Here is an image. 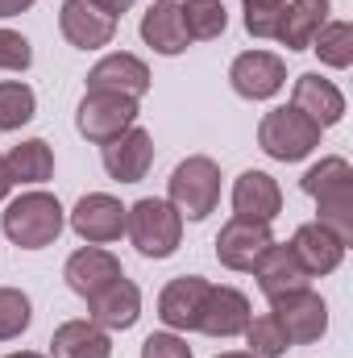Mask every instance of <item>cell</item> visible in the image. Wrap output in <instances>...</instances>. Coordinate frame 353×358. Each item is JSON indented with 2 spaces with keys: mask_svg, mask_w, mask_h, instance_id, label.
Segmentation results:
<instances>
[{
  "mask_svg": "<svg viewBox=\"0 0 353 358\" xmlns=\"http://www.w3.org/2000/svg\"><path fill=\"white\" fill-rule=\"evenodd\" d=\"M8 192H13V179H8V167H4V159H0V204H4Z\"/></svg>",
  "mask_w": 353,
  "mask_h": 358,
  "instance_id": "obj_36",
  "label": "cell"
},
{
  "mask_svg": "<svg viewBox=\"0 0 353 358\" xmlns=\"http://www.w3.org/2000/svg\"><path fill=\"white\" fill-rule=\"evenodd\" d=\"M137 317H142V287H137L133 279H125V275L112 279V283H104L100 292L88 296V321H96V325L108 329V334L133 329Z\"/></svg>",
  "mask_w": 353,
  "mask_h": 358,
  "instance_id": "obj_11",
  "label": "cell"
},
{
  "mask_svg": "<svg viewBox=\"0 0 353 358\" xmlns=\"http://www.w3.org/2000/svg\"><path fill=\"white\" fill-rule=\"evenodd\" d=\"M59 29L75 50H100V46H108L117 38V17L100 13L91 0H63Z\"/></svg>",
  "mask_w": 353,
  "mask_h": 358,
  "instance_id": "obj_16",
  "label": "cell"
},
{
  "mask_svg": "<svg viewBox=\"0 0 353 358\" xmlns=\"http://www.w3.org/2000/svg\"><path fill=\"white\" fill-rule=\"evenodd\" d=\"M291 104H295L299 113H308L320 129H333V125L345 117V92L337 88L333 80L316 76V71H308V76H299V80H295Z\"/></svg>",
  "mask_w": 353,
  "mask_h": 358,
  "instance_id": "obj_19",
  "label": "cell"
},
{
  "mask_svg": "<svg viewBox=\"0 0 353 358\" xmlns=\"http://www.w3.org/2000/svg\"><path fill=\"white\" fill-rule=\"evenodd\" d=\"M270 313L278 317V325L287 329L291 346H312L329 334V304L320 300V292L312 287H295L270 300Z\"/></svg>",
  "mask_w": 353,
  "mask_h": 358,
  "instance_id": "obj_7",
  "label": "cell"
},
{
  "mask_svg": "<svg viewBox=\"0 0 353 358\" xmlns=\"http://www.w3.org/2000/svg\"><path fill=\"white\" fill-rule=\"evenodd\" d=\"M129 125H137V100L133 96H121V92H84L80 108H75V129L104 146L112 138H121Z\"/></svg>",
  "mask_w": 353,
  "mask_h": 358,
  "instance_id": "obj_6",
  "label": "cell"
},
{
  "mask_svg": "<svg viewBox=\"0 0 353 358\" xmlns=\"http://www.w3.org/2000/svg\"><path fill=\"white\" fill-rule=\"evenodd\" d=\"M142 42L163 55V59H175L187 50V25H183V13H179L175 0H154L146 13H142Z\"/></svg>",
  "mask_w": 353,
  "mask_h": 358,
  "instance_id": "obj_20",
  "label": "cell"
},
{
  "mask_svg": "<svg viewBox=\"0 0 353 358\" xmlns=\"http://www.w3.org/2000/svg\"><path fill=\"white\" fill-rule=\"evenodd\" d=\"M50 358H112V338L96 321H63L50 338Z\"/></svg>",
  "mask_w": 353,
  "mask_h": 358,
  "instance_id": "obj_23",
  "label": "cell"
},
{
  "mask_svg": "<svg viewBox=\"0 0 353 358\" xmlns=\"http://www.w3.org/2000/svg\"><path fill=\"white\" fill-rule=\"evenodd\" d=\"M38 113V96L21 80H0V134H13L21 125H29Z\"/></svg>",
  "mask_w": 353,
  "mask_h": 358,
  "instance_id": "obj_28",
  "label": "cell"
},
{
  "mask_svg": "<svg viewBox=\"0 0 353 358\" xmlns=\"http://www.w3.org/2000/svg\"><path fill=\"white\" fill-rule=\"evenodd\" d=\"M250 275L258 279V287H262L266 300H274V296H283V292H295V287H308V271L299 267V259L291 255L287 242H274Z\"/></svg>",
  "mask_w": 353,
  "mask_h": 358,
  "instance_id": "obj_24",
  "label": "cell"
},
{
  "mask_svg": "<svg viewBox=\"0 0 353 358\" xmlns=\"http://www.w3.org/2000/svg\"><path fill=\"white\" fill-rule=\"evenodd\" d=\"M229 84L241 100H270L287 84V63L274 50H246L229 67Z\"/></svg>",
  "mask_w": 353,
  "mask_h": 358,
  "instance_id": "obj_10",
  "label": "cell"
},
{
  "mask_svg": "<svg viewBox=\"0 0 353 358\" xmlns=\"http://www.w3.org/2000/svg\"><path fill=\"white\" fill-rule=\"evenodd\" d=\"M121 275H125V271H121V259L108 255L104 246H84V250H75V255L67 259V267H63L67 287H71L75 296H84V300H88L91 292H100L104 283L121 279Z\"/></svg>",
  "mask_w": 353,
  "mask_h": 358,
  "instance_id": "obj_21",
  "label": "cell"
},
{
  "mask_svg": "<svg viewBox=\"0 0 353 358\" xmlns=\"http://www.w3.org/2000/svg\"><path fill=\"white\" fill-rule=\"evenodd\" d=\"M142 358H191V346H187V338L163 329V334H150L142 342Z\"/></svg>",
  "mask_w": 353,
  "mask_h": 358,
  "instance_id": "obj_33",
  "label": "cell"
},
{
  "mask_svg": "<svg viewBox=\"0 0 353 358\" xmlns=\"http://www.w3.org/2000/svg\"><path fill=\"white\" fill-rule=\"evenodd\" d=\"M216 358H254L250 350H229V355H216Z\"/></svg>",
  "mask_w": 353,
  "mask_h": 358,
  "instance_id": "obj_38",
  "label": "cell"
},
{
  "mask_svg": "<svg viewBox=\"0 0 353 358\" xmlns=\"http://www.w3.org/2000/svg\"><path fill=\"white\" fill-rule=\"evenodd\" d=\"M320 134L324 129L308 113H299L295 104H283V108H270L262 117L258 146H262L274 163H299V159H308L320 146Z\"/></svg>",
  "mask_w": 353,
  "mask_h": 358,
  "instance_id": "obj_5",
  "label": "cell"
},
{
  "mask_svg": "<svg viewBox=\"0 0 353 358\" xmlns=\"http://www.w3.org/2000/svg\"><path fill=\"white\" fill-rule=\"evenodd\" d=\"M4 358H50V355H38V350H17V355H4Z\"/></svg>",
  "mask_w": 353,
  "mask_h": 358,
  "instance_id": "obj_37",
  "label": "cell"
},
{
  "mask_svg": "<svg viewBox=\"0 0 353 358\" xmlns=\"http://www.w3.org/2000/svg\"><path fill=\"white\" fill-rule=\"evenodd\" d=\"M71 229L88 246H108V242H117L125 234V204L117 196H108V192H88L71 208Z\"/></svg>",
  "mask_w": 353,
  "mask_h": 358,
  "instance_id": "obj_12",
  "label": "cell"
},
{
  "mask_svg": "<svg viewBox=\"0 0 353 358\" xmlns=\"http://www.w3.org/2000/svg\"><path fill=\"white\" fill-rule=\"evenodd\" d=\"M246 342H250V355L254 358H283L287 350H291V338H287V329L278 325L274 313L250 317V325H246Z\"/></svg>",
  "mask_w": 353,
  "mask_h": 358,
  "instance_id": "obj_29",
  "label": "cell"
},
{
  "mask_svg": "<svg viewBox=\"0 0 353 358\" xmlns=\"http://www.w3.org/2000/svg\"><path fill=\"white\" fill-rule=\"evenodd\" d=\"M125 234L146 259H171L183 242V217L171 208V200L142 196L133 208H125Z\"/></svg>",
  "mask_w": 353,
  "mask_h": 358,
  "instance_id": "obj_3",
  "label": "cell"
},
{
  "mask_svg": "<svg viewBox=\"0 0 353 358\" xmlns=\"http://www.w3.org/2000/svg\"><path fill=\"white\" fill-rule=\"evenodd\" d=\"M167 200L183 221H204L220 204V167L208 155L183 159L167 179Z\"/></svg>",
  "mask_w": 353,
  "mask_h": 358,
  "instance_id": "obj_4",
  "label": "cell"
},
{
  "mask_svg": "<svg viewBox=\"0 0 353 358\" xmlns=\"http://www.w3.org/2000/svg\"><path fill=\"white\" fill-rule=\"evenodd\" d=\"M208 279L204 275H179L163 287L158 296V321L171 329V334H191L200 325V313H204V300H208Z\"/></svg>",
  "mask_w": 353,
  "mask_h": 358,
  "instance_id": "obj_13",
  "label": "cell"
},
{
  "mask_svg": "<svg viewBox=\"0 0 353 358\" xmlns=\"http://www.w3.org/2000/svg\"><path fill=\"white\" fill-rule=\"evenodd\" d=\"M100 13H108V17H121V13H129L133 8V0H91Z\"/></svg>",
  "mask_w": 353,
  "mask_h": 358,
  "instance_id": "obj_34",
  "label": "cell"
},
{
  "mask_svg": "<svg viewBox=\"0 0 353 358\" xmlns=\"http://www.w3.org/2000/svg\"><path fill=\"white\" fill-rule=\"evenodd\" d=\"M0 225H4V238L13 246H21V250H46L67 229V213H63L59 196H50V192H21L17 200L4 204Z\"/></svg>",
  "mask_w": 353,
  "mask_h": 358,
  "instance_id": "obj_2",
  "label": "cell"
},
{
  "mask_svg": "<svg viewBox=\"0 0 353 358\" xmlns=\"http://www.w3.org/2000/svg\"><path fill=\"white\" fill-rule=\"evenodd\" d=\"M287 246H291V255L299 259V267L308 271V279H324V275H333V271L345 263V250H350V246H345L329 225H320V221L299 225L295 238H291Z\"/></svg>",
  "mask_w": 353,
  "mask_h": 358,
  "instance_id": "obj_14",
  "label": "cell"
},
{
  "mask_svg": "<svg viewBox=\"0 0 353 358\" xmlns=\"http://www.w3.org/2000/svg\"><path fill=\"white\" fill-rule=\"evenodd\" d=\"M25 8H33V0H0V17H21Z\"/></svg>",
  "mask_w": 353,
  "mask_h": 358,
  "instance_id": "obj_35",
  "label": "cell"
},
{
  "mask_svg": "<svg viewBox=\"0 0 353 358\" xmlns=\"http://www.w3.org/2000/svg\"><path fill=\"white\" fill-rule=\"evenodd\" d=\"M88 92H121L142 100L150 92V67L129 50H112L88 71Z\"/></svg>",
  "mask_w": 353,
  "mask_h": 358,
  "instance_id": "obj_17",
  "label": "cell"
},
{
  "mask_svg": "<svg viewBox=\"0 0 353 358\" xmlns=\"http://www.w3.org/2000/svg\"><path fill=\"white\" fill-rule=\"evenodd\" d=\"M329 0H287L283 17H278V29H274V42H283L287 50H308L312 38L324 29L329 21Z\"/></svg>",
  "mask_w": 353,
  "mask_h": 358,
  "instance_id": "obj_22",
  "label": "cell"
},
{
  "mask_svg": "<svg viewBox=\"0 0 353 358\" xmlns=\"http://www.w3.org/2000/svg\"><path fill=\"white\" fill-rule=\"evenodd\" d=\"M4 167H8L13 183H46V179L54 176V150H50V142L29 138V142L13 146L4 155Z\"/></svg>",
  "mask_w": 353,
  "mask_h": 358,
  "instance_id": "obj_25",
  "label": "cell"
},
{
  "mask_svg": "<svg viewBox=\"0 0 353 358\" xmlns=\"http://www.w3.org/2000/svg\"><path fill=\"white\" fill-rule=\"evenodd\" d=\"M33 67V46L17 29H0V71H29Z\"/></svg>",
  "mask_w": 353,
  "mask_h": 358,
  "instance_id": "obj_32",
  "label": "cell"
},
{
  "mask_svg": "<svg viewBox=\"0 0 353 358\" xmlns=\"http://www.w3.org/2000/svg\"><path fill=\"white\" fill-rule=\"evenodd\" d=\"M299 187L316 200V221L329 225L345 246L353 242V167L350 159L341 155H329L320 163H312Z\"/></svg>",
  "mask_w": 353,
  "mask_h": 358,
  "instance_id": "obj_1",
  "label": "cell"
},
{
  "mask_svg": "<svg viewBox=\"0 0 353 358\" xmlns=\"http://www.w3.org/2000/svg\"><path fill=\"white\" fill-rule=\"evenodd\" d=\"M270 246H274L270 225L246 221V217H229L220 225V234H216V259H220V267L241 271V275H250V271L258 267V259H262Z\"/></svg>",
  "mask_w": 353,
  "mask_h": 358,
  "instance_id": "obj_8",
  "label": "cell"
},
{
  "mask_svg": "<svg viewBox=\"0 0 353 358\" xmlns=\"http://www.w3.org/2000/svg\"><path fill=\"white\" fill-rule=\"evenodd\" d=\"M283 8H287V0H241V13H246V29H250L254 38H274Z\"/></svg>",
  "mask_w": 353,
  "mask_h": 358,
  "instance_id": "obj_31",
  "label": "cell"
},
{
  "mask_svg": "<svg viewBox=\"0 0 353 358\" xmlns=\"http://www.w3.org/2000/svg\"><path fill=\"white\" fill-rule=\"evenodd\" d=\"M179 13H183V25H187L191 42H212V38H220L229 29L225 0H183Z\"/></svg>",
  "mask_w": 353,
  "mask_h": 358,
  "instance_id": "obj_26",
  "label": "cell"
},
{
  "mask_svg": "<svg viewBox=\"0 0 353 358\" xmlns=\"http://www.w3.org/2000/svg\"><path fill=\"white\" fill-rule=\"evenodd\" d=\"M33 304L21 287H0V342H13L29 329Z\"/></svg>",
  "mask_w": 353,
  "mask_h": 358,
  "instance_id": "obj_30",
  "label": "cell"
},
{
  "mask_svg": "<svg viewBox=\"0 0 353 358\" xmlns=\"http://www.w3.org/2000/svg\"><path fill=\"white\" fill-rule=\"evenodd\" d=\"M250 317H254V313H250V296H246V292H237V287H229V283H220V287L212 283L195 334H208V338H237V334H246Z\"/></svg>",
  "mask_w": 353,
  "mask_h": 358,
  "instance_id": "obj_15",
  "label": "cell"
},
{
  "mask_svg": "<svg viewBox=\"0 0 353 358\" xmlns=\"http://www.w3.org/2000/svg\"><path fill=\"white\" fill-rule=\"evenodd\" d=\"M100 163H104L108 179H117V183H142L154 167V134L142 125H129L121 138L100 146Z\"/></svg>",
  "mask_w": 353,
  "mask_h": 358,
  "instance_id": "obj_9",
  "label": "cell"
},
{
  "mask_svg": "<svg viewBox=\"0 0 353 358\" xmlns=\"http://www.w3.org/2000/svg\"><path fill=\"white\" fill-rule=\"evenodd\" d=\"M278 213H283V187H278V179L266 176V171H241L237 183H233V217L270 225Z\"/></svg>",
  "mask_w": 353,
  "mask_h": 358,
  "instance_id": "obj_18",
  "label": "cell"
},
{
  "mask_svg": "<svg viewBox=\"0 0 353 358\" xmlns=\"http://www.w3.org/2000/svg\"><path fill=\"white\" fill-rule=\"evenodd\" d=\"M308 50H316V55H320V63H324V67H333V71L353 67V25H350V21H324V29L312 38V46H308Z\"/></svg>",
  "mask_w": 353,
  "mask_h": 358,
  "instance_id": "obj_27",
  "label": "cell"
}]
</instances>
